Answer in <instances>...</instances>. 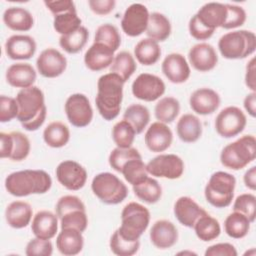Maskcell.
Instances as JSON below:
<instances>
[{"label":"cell","mask_w":256,"mask_h":256,"mask_svg":"<svg viewBox=\"0 0 256 256\" xmlns=\"http://www.w3.org/2000/svg\"><path fill=\"white\" fill-rule=\"evenodd\" d=\"M17 120L27 131L38 130L45 122L47 108L43 91L37 86L21 89L16 95Z\"/></svg>","instance_id":"1"},{"label":"cell","mask_w":256,"mask_h":256,"mask_svg":"<svg viewBox=\"0 0 256 256\" xmlns=\"http://www.w3.org/2000/svg\"><path fill=\"white\" fill-rule=\"evenodd\" d=\"M125 81L117 74L109 72L99 77L95 104L101 117L106 121L114 120L120 112Z\"/></svg>","instance_id":"2"},{"label":"cell","mask_w":256,"mask_h":256,"mask_svg":"<svg viewBox=\"0 0 256 256\" xmlns=\"http://www.w3.org/2000/svg\"><path fill=\"white\" fill-rule=\"evenodd\" d=\"M5 189L15 197L44 194L52 186L50 175L41 169H25L10 173L5 178Z\"/></svg>","instance_id":"3"},{"label":"cell","mask_w":256,"mask_h":256,"mask_svg":"<svg viewBox=\"0 0 256 256\" xmlns=\"http://www.w3.org/2000/svg\"><path fill=\"white\" fill-rule=\"evenodd\" d=\"M150 222V212L142 204L129 202L121 212V225L117 229L119 234L130 242L138 241L146 231Z\"/></svg>","instance_id":"4"},{"label":"cell","mask_w":256,"mask_h":256,"mask_svg":"<svg viewBox=\"0 0 256 256\" xmlns=\"http://www.w3.org/2000/svg\"><path fill=\"white\" fill-rule=\"evenodd\" d=\"M256 156V139L253 135H244L226 145L220 153L221 164L231 170H241L250 164Z\"/></svg>","instance_id":"5"},{"label":"cell","mask_w":256,"mask_h":256,"mask_svg":"<svg viewBox=\"0 0 256 256\" xmlns=\"http://www.w3.org/2000/svg\"><path fill=\"white\" fill-rule=\"evenodd\" d=\"M221 55L230 60L243 59L254 53L256 36L252 31L235 30L222 35L218 41Z\"/></svg>","instance_id":"6"},{"label":"cell","mask_w":256,"mask_h":256,"mask_svg":"<svg viewBox=\"0 0 256 256\" xmlns=\"http://www.w3.org/2000/svg\"><path fill=\"white\" fill-rule=\"evenodd\" d=\"M236 186L235 177L224 171L213 173L204 189V195L209 204L216 208L228 207L233 200Z\"/></svg>","instance_id":"7"},{"label":"cell","mask_w":256,"mask_h":256,"mask_svg":"<svg viewBox=\"0 0 256 256\" xmlns=\"http://www.w3.org/2000/svg\"><path fill=\"white\" fill-rule=\"evenodd\" d=\"M91 189L93 194L107 205L119 204L128 195V188L124 182L110 172H102L94 176Z\"/></svg>","instance_id":"8"},{"label":"cell","mask_w":256,"mask_h":256,"mask_svg":"<svg viewBox=\"0 0 256 256\" xmlns=\"http://www.w3.org/2000/svg\"><path fill=\"white\" fill-rule=\"evenodd\" d=\"M247 124L244 112L236 106L222 109L215 119V130L223 138H232L240 134Z\"/></svg>","instance_id":"9"},{"label":"cell","mask_w":256,"mask_h":256,"mask_svg":"<svg viewBox=\"0 0 256 256\" xmlns=\"http://www.w3.org/2000/svg\"><path fill=\"white\" fill-rule=\"evenodd\" d=\"M31 144L29 138L19 131L0 133V157L9 158L12 161H22L30 153Z\"/></svg>","instance_id":"10"},{"label":"cell","mask_w":256,"mask_h":256,"mask_svg":"<svg viewBox=\"0 0 256 256\" xmlns=\"http://www.w3.org/2000/svg\"><path fill=\"white\" fill-rule=\"evenodd\" d=\"M68 121L75 127L88 126L93 119V109L88 97L82 93L70 95L64 105Z\"/></svg>","instance_id":"11"},{"label":"cell","mask_w":256,"mask_h":256,"mask_svg":"<svg viewBox=\"0 0 256 256\" xmlns=\"http://www.w3.org/2000/svg\"><path fill=\"white\" fill-rule=\"evenodd\" d=\"M148 174L166 179H178L184 172V162L176 154H160L147 164Z\"/></svg>","instance_id":"12"},{"label":"cell","mask_w":256,"mask_h":256,"mask_svg":"<svg viewBox=\"0 0 256 256\" xmlns=\"http://www.w3.org/2000/svg\"><path fill=\"white\" fill-rule=\"evenodd\" d=\"M132 94L139 100L152 102L165 93V83L157 75L141 73L132 83Z\"/></svg>","instance_id":"13"},{"label":"cell","mask_w":256,"mask_h":256,"mask_svg":"<svg viewBox=\"0 0 256 256\" xmlns=\"http://www.w3.org/2000/svg\"><path fill=\"white\" fill-rule=\"evenodd\" d=\"M58 182L68 190L77 191L84 187L87 181V171L74 160L60 162L55 170Z\"/></svg>","instance_id":"14"},{"label":"cell","mask_w":256,"mask_h":256,"mask_svg":"<svg viewBox=\"0 0 256 256\" xmlns=\"http://www.w3.org/2000/svg\"><path fill=\"white\" fill-rule=\"evenodd\" d=\"M149 11L141 3H133L125 10L121 28L123 32L130 37H137L146 31L149 21Z\"/></svg>","instance_id":"15"},{"label":"cell","mask_w":256,"mask_h":256,"mask_svg":"<svg viewBox=\"0 0 256 256\" xmlns=\"http://www.w3.org/2000/svg\"><path fill=\"white\" fill-rule=\"evenodd\" d=\"M36 67L41 76L45 78H56L66 70L67 59L57 49L47 48L38 56Z\"/></svg>","instance_id":"16"},{"label":"cell","mask_w":256,"mask_h":256,"mask_svg":"<svg viewBox=\"0 0 256 256\" xmlns=\"http://www.w3.org/2000/svg\"><path fill=\"white\" fill-rule=\"evenodd\" d=\"M165 77L174 84H181L188 80L191 70L186 58L180 53L168 54L161 65Z\"/></svg>","instance_id":"17"},{"label":"cell","mask_w":256,"mask_h":256,"mask_svg":"<svg viewBox=\"0 0 256 256\" xmlns=\"http://www.w3.org/2000/svg\"><path fill=\"white\" fill-rule=\"evenodd\" d=\"M189 63L199 72H208L218 63V55L211 44L202 42L192 46L188 52Z\"/></svg>","instance_id":"18"},{"label":"cell","mask_w":256,"mask_h":256,"mask_svg":"<svg viewBox=\"0 0 256 256\" xmlns=\"http://www.w3.org/2000/svg\"><path fill=\"white\" fill-rule=\"evenodd\" d=\"M147 148L154 153H160L167 150L173 141V133L167 124L154 122L147 129L144 136Z\"/></svg>","instance_id":"19"},{"label":"cell","mask_w":256,"mask_h":256,"mask_svg":"<svg viewBox=\"0 0 256 256\" xmlns=\"http://www.w3.org/2000/svg\"><path fill=\"white\" fill-rule=\"evenodd\" d=\"M36 49L34 38L29 35H12L5 42V53L12 60L30 59L34 56Z\"/></svg>","instance_id":"20"},{"label":"cell","mask_w":256,"mask_h":256,"mask_svg":"<svg viewBox=\"0 0 256 256\" xmlns=\"http://www.w3.org/2000/svg\"><path fill=\"white\" fill-rule=\"evenodd\" d=\"M219 94L207 87L199 88L195 90L189 98V104L191 109L199 115H209L214 113L220 106Z\"/></svg>","instance_id":"21"},{"label":"cell","mask_w":256,"mask_h":256,"mask_svg":"<svg viewBox=\"0 0 256 256\" xmlns=\"http://www.w3.org/2000/svg\"><path fill=\"white\" fill-rule=\"evenodd\" d=\"M151 243L158 249H168L178 240V230L169 220L161 219L154 222L149 233Z\"/></svg>","instance_id":"22"},{"label":"cell","mask_w":256,"mask_h":256,"mask_svg":"<svg viewBox=\"0 0 256 256\" xmlns=\"http://www.w3.org/2000/svg\"><path fill=\"white\" fill-rule=\"evenodd\" d=\"M174 215L185 227L193 228L195 222L207 212L189 196L179 197L174 204Z\"/></svg>","instance_id":"23"},{"label":"cell","mask_w":256,"mask_h":256,"mask_svg":"<svg viewBox=\"0 0 256 256\" xmlns=\"http://www.w3.org/2000/svg\"><path fill=\"white\" fill-rule=\"evenodd\" d=\"M114 51L101 43H93L84 55L85 66L91 71H101L111 66L114 60Z\"/></svg>","instance_id":"24"},{"label":"cell","mask_w":256,"mask_h":256,"mask_svg":"<svg viewBox=\"0 0 256 256\" xmlns=\"http://www.w3.org/2000/svg\"><path fill=\"white\" fill-rule=\"evenodd\" d=\"M6 81L15 88H28L33 86L37 74L33 66L29 63H14L6 70Z\"/></svg>","instance_id":"25"},{"label":"cell","mask_w":256,"mask_h":256,"mask_svg":"<svg viewBox=\"0 0 256 256\" xmlns=\"http://www.w3.org/2000/svg\"><path fill=\"white\" fill-rule=\"evenodd\" d=\"M31 230L35 237L50 240L58 231V216L51 211L41 210L32 219Z\"/></svg>","instance_id":"26"},{"label":"cell","mask_w":256,"mask_h":256,"mask_svg":"<svg viewBox=\"0 0 256 256\" xmlns=\"http://www.w3.org/2000/svg\"><path fill=\"white\" fill-rule=\"evenodd\" d=\"M198 20L208 29L215 31L223 26L227 17L226 4L219 2H209L204 4L195 14Z\"/></svg>","instance_id":"27"},{"label":"cell","mask_w":256,"mask_h":256,"mask_svg":"<svg viewBox=\"0 0 256 256\" xmlns=\"http://www.w3.org/2000/svg\"><path fill=\"white\" fill-rule=\"evenodd\" d=\"M84 246V237L82 232L75 228H61L56 238V247L58 251L66 256L79 254Z\"/></svg>","instance_id":"28"},{"label":"cell","mask_w":256,"mask_h":256,"mask_svg":"<svg viewBox=\"0 0 256 256\" xmlns=\"http://www.w3.org/2000/svg\"><path fill=\"white\" fill-rule=\"evenodd\" d=\"M33 211L29 203L24 201H13L5 210V219L7 224L15 229L27 227L32 219Z\"/></svg>","instance_id":"29"},{"label":"cell","mask_w":256,"mask_h":256,"mask_svg":"<svg viewBox=\"0 0 256 256\" xmlns=\"http://www.w3.org/2000/svg\"><path fill=\"white\" fill-rule=\"evenodd\" d=\"M3 22L13 31H29L34 25L32 14L22 7H9L3 13Z\"/></svg>","instance_id":"30"},{"label":"cell","mask_w":256,"mask_h":256,"mask_svg":"<svg viewBox=\"0 0 256 256\" xmlns=\"http://www.w3.org/2000/svg\"><path fill=\"white\" fill-rule=\"evenodd\" d=\"M202 130L200 119L191 113L182 115L176 124L177 135L185 143L196 142L201 137Z\"/></svg>","instance_id":"31"},{"label":"cell","mask_w":256,"mask_h":256,"mask_svg":"<svg viewBox=\"0 0 256 256\" xmlns=\"http://www.w3.org/2000/svg\"><path fill=\"white\" fill-rule=\"evenodd\" d=\"M171 29V23L164 14L153 12L149 16L148 25L145 32L148 38L156 42H163L170 36Z\"/></svg>","instance_id":"32"},{"label":"cell","mask_w":256,"mask_h":256,"mask_svg":"<svg viewBox=\"0 0 256 256\" xmlns=\"http://www.w3.org/2000/svg\"><path fill=\"white\" fill-rule=\"evenodd\" d=\"M134 56L137 61L145 66L154 65L161 56V48L158 42L145 38L140 40L134 47Z\"/></svg>","instance_id":"33"},{"label":"cell","mask_w":256,"mask_h":256,"mask_svg":"<svg viewBox=\"0 0 256 256\" xmlns=\"http://www.w3.org/2000/svg\"><path fill=\"white\" fill-rule=\"evenodd\" d=\"M44 142L52 148H61L70 140V130L60 121L51 122L43 131Z\"/></svg>","instance_id":"34"},{"label":"cell","mask_w":256,"mask_h":256,"mask_svg":"<svg viewBox=\"0 0 256 256\" xmlns=\"http://www.w3.org/2000/svg\"><path fill=\"white\" fill-rule=\"evenodd\" d=\"M132 187L135 196L147 204H154L158 202L162 196L161 185L156 179L149 176L139 184Z\"/></svg>","instance_id":"35"},{"label":"cell","mask_w":256,"mask_h":256,"mask_svg":"<svg viewBox=\"0 0 256 256\" xmlns=\"http://www.w3.org/2000/svg\"><path fill=\"white\" fill-rule=\"evenodd\" d=\"M250 224L251 222L245 215L237 211H233L226 217L224 221V230L229 237L241 239L248 234Z\"/></svg>","instance_id":"36"},{"label":"cell","mask_w":256,"mask_h":256,"mask_svg":"<svg viewBox=\"0 0 256 256\" xmlns=\"http://www.w3.org/2000/svg\"><path fill=\"white\" fill-rule=\"evenodd\" d=\"M196 236L204 241H212L221 233V226L217 219L210 216L208 213L201 216L193 226Z\"/></svg>","instance_id":"37"},{"label":"cell","mask_w":256,"mask_h":256,"mask_svg":"<svg viewBox=\"0 0 256 256\" xmlns=\"http://www.w3.org/2000/svg\"><path fill=\"white\" fill-rule=\"evenodd\" d=\"M89 38V32L86 27L81 26L77 30L67 35H61L59 38L60 47L69 54L80 52L86 45Z\"/></svg>","instance_id":"38"},{"label":"cell","mask_w":256,"mask_h":256,"mask_svg":"<svg viewBox=\"0 0 256 256\" xmlns=\"http://www.w3.org/2000/svg\"><path fill=\"white\" fill-rule=\"evenodd\" d=\"M123 119L133 126L136 134H140L150 121V112L148 108L142 104H131L125 109Z\"/></svg>","instance_id":"39"},{"label":"cell","mask_w":256,"mask_h":256,"mask_svg":"<svg viewBox=\"0 0 256 256\" xmlns=\"http://www.w3.org/2000/svg\"><path fill=\"white\" fill-rule=\"evenodd\" d=\"M180 112L179 101L171 96L161 98L154 108V114L159 122L168 124L173 122Z\"/></svg>","instance_id":"40"},{"label":"cell","mask_w":256,"mask_h":256,"mask_svg":"<svg viewBox=\"0 0 256 256\" xmlns=\"http://www.w3.org/2000/svg\"><path fill=\"white\" fill-rule=\"evenodd\" d=\"M137 69V64L134 57L128 51H121L115 55L110 66V72L119 75L125 82L134 74Z\"/></svg>","instance_id":"41"},{"label":"cell","mask_w":256,"mask_h":256,"mask_svg":"<svg viewBox=\"0 0 256 256\" xmlns=\"http://www.w3.org/2000/svg\"><path fill=\"white\" fill-rule=\"evenodd\" d=\"M120 173L124 176L125 180L132 186L139 184L148 177L146 164L142 161V157L134 158L127 161L123 165Z\"/></svg>","instance_id":"42"},{"label":"cell","mask_w":256,"mask_h":256,"mask_svg":"<svg viewBox=\"0 0 256 256\" xmlns=\"http://www.w3.org/2000/svg\"><path fill=\"white\" fill-rule=\"evenodd\" d=\"M94 42L101 43L115 52L121 44V36L116 26L105 23L96 29Z\"/></svg>","instance_id":"43"},{"label":"cell","mask_w":256,"mask_h":256,"mask_svg":"<svg viewBox=\"0 0 256 256\" xmlns=\"http://www.w3.org/2000/svg\"><path fill=\"white\" fill-rule=\"evenodd\" d=\"M136 132L133 126L125 119L118 121L112 128V139L117 147L129 148L132 146Z\"/></svg>","instance_id":"44"},{"label":"cell","mask_w":256,"mask_h":256,"mask_svg":"<svg viewBox=\"0 0 256 256\" xmlns=\"http://www.w3.org/2000/svg\"><path fill=\"white\" fill-rule=\"evenodd\" d=\"M81 19L77 15V11H67L54 15L53 27L55 31L61 35H67L74 32L81 25Z\"/></svg>","instance_id":"45"},{"label":"cell","mask_w":256,"mask_h":256,"mask_svg":"<svg viewBox=\"0 0 256 256\" xmlns=\"http://www.w3.org/2000/svg\"><path fill=\"white\" fill-rule=\"evenodd\" d=\"M109 246L111 251L118 256H132L139 250L140 241L130 242L124 239L118 232L115 230L112 234L109 242Z\"/></svg>","instance_id":"46"},{"label":"cell","mask_w":256,"mask_h":256,"mask_svg":"<svg viewBox=\"0 0 256 256\" xmlns=\"http://www.w3.org/2000/svg\"><path fill=\"white\" fill-rule=\"evenodd\" d=\"M134 158H141V155L139 151L136 148L129 147V148H114L110 154H109V165L114 169L115 171L119 172L121 171L123 165Z\"/></svg>","instance_id":"47"},{"label":"cell","mask_w":256,"mask_h":256,"mask_svg":"<svg viewBox=\"0 0 256 256\" xmlns=\"http://www.w3.org/2000/svg\"><path fill=\"white\" fill-rule=\"evenodd\" d=\"M233 210L245 215L252 223L255 221L256 197L251 193H243L236 197L233 203Z\"/></svg>","instance_id":"48"},{"label":"cell","mask_w":256,"mask_h":256,"mask_svg":"<svg viewBox=\"0 0 256 256\" xmlns=\"http://www.w3.org/2000/svg\"><path fill=\"white\" fill-rule=\"evenodd\" d=\"M88 225L86 210H73L60 218L61 228H75L84 232Z\"/></svg>","instance_id":"49"},{"label":"cell","mask_w":256,"mask_h":256,"mask_svg":"<svg viewBox=\"0 0 256 256\" xmlns=\"http://www.w3.org/2000/svg\"><path fill=\"white\" fill-rule=\"evenodd\" d=\"M73 210H86L83 201L79 197L75 195H65L59 198L55 206L56 215L59 219Z\"/></svg>","instance_id":"50"},{"label":"cell","mask_w":256,"mask_h":256,"mask_svg":"<svg viewBox=\"0 0 256 256\" xmlns=\"http://www.w3.org/2000/svg\"><path fill=\"white\" fill-rule=\"evenodd\" d=\"M227 8V17L222 28L224 29H234L242 26L246 21V12L245 10L238 5L226 4Z\"/></svg>","instance_id":"51"},{"label":"cell","mask_w":256,"mask_h":256,"mask_svg":"<svg viewBox=\"0 0 256 256\" xmlns=\"http://www.w3.org/2000/svg\"><path fill=\"white\" fill-rule=\"evenodd\" d=\"M53 253V245L50 240H44L40 238L31 239L25 249L27 256H50Z\"/></svg>","instance_id":"52"},{"label":"cell","mask_w":256,"mask_h":256,"mask_svg":"<svg viewBox=\"0 0 256 256\" xmlns=\"http://www.w3.org/2000/svg\"><path fill=\"white\" fill-rule=\"evenodd\" d=\"M18 115V104L16 98L6 95L0 96V121L9 122Z\"/></svg>","instance_id":"53"},{"label":"cell","mask_w":256,"mask_h":256,"mask_svg":"<svg viewBox=\"0 0 256 256\" xmlns=\"http://www.w3.org/2000/svg\"><path fill=\"white\" fill-rule=\"evenodd\" d=\"M188 29L190 35L195 38L196 40H207L209 39L214 31L206 28L196 17V15L192 16V18L189 20L188 24Z\"/></svg>","instance_id":"54"},{"label":"cell","mask_w":256,"mask_h":256,"mask_svg":"<svg viewBox=\"0 0 256 256\" xmlns=\"http://www.w3.org/2000/svg\"><path fill=\"white\" fill-rule=\"evenodd\" d=\"M205 256H237V250L231 243H217L209 246Z\"/></svg>","instance_id":"55"},{"label":"cell","mask_w":256,"mask_h":256,"mask_svg":"<svg viewBox=\"0 0 256 256\" xmlns=\"http://www.w3.org/2000/svg\"><path fill=\"white\" fill-rule=\"evenodd\" d=\"M47 9L53 14L57 15L67 11H76V7L71 0H59V1H44Z\"/></svg>","instance_id":"56"},{"label":"cell","mask_w":256,"mask_h":256,"mask_svg":"<svg viewBox=\"0 0 256 256\" xmlns=\"http://www.w3.org/2000/svg\"><path fill=\"white\" fill-rule=\"evenodd\" d=\"M114 0H89L88 5L92 12L97 15L104 16L111 13L115 7Z\"/></svg>","instance_id":"57"},{"label":"cell","mask_w":256,"mask_h":256,"mask_svg":"<svg viewBox=\"0 0 256 256\" xmlns=\"http://www.w3.org/2000/svg\"><path fill=\"white\" fill-rule=\"evenodd\" d=\"M245 84L246 86L252 91H256V84H255V57H252L246 65V72H245Z\"/></svg>","instance_id":"58"},{"label":"cell","mask_w":256,"mask_h":256,"mask_svg":"<svg viewBox=\"0 0 256 256\" xmlns=\"http://www.w3.org/2000/svg\"><path fill=\"white\" fill-rule=\"evenodd\" d=\"M243 106L251 117L256 116V92H251L244 98Z\"/></svg>","instance_id":"59"},{"label":"cell","mask_w":256,"mask_h":256,"mask_svg":"<svg viewBox=\"0 0 256 256\" xmlns=\"http://www.w3.org/2000/svg\"><path fill=\"white\" fill-rule=\"evenodd\" d=\"M243 181L247 188L253 191L255 190L256 188V167L255 166H252L245 172L243 176Z\"/></svg>","instance_id":"60"}]
</instances>
